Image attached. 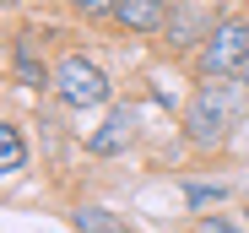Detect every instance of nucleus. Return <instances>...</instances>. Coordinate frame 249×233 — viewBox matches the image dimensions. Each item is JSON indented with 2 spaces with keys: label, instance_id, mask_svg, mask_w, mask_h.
I'll use <instances>...</instances> for the list:
<instances>
[{
  "label": "nucleus",
  "instance_id": "obj_3",
  "mask_svg": "<svg viewBox=\"0 0 249 233\" xmlns=\"http://www.w3.org/2000/svg\"><path fill=\"white\" fill-rule=\"evenodd\" d=\"M54 92H60L71 108H98V103H108V76H103L92 60L65 54V60L54 65Z\"/></svg>",
  "mask_w": 249,
  "mask_h": 233
},
{
  "label": "nucleus",
  "instance_id": "obj_4",
  "mask_svg": "<svg viewBox=\"0 0 249 233\" xmlns=\"http://www.w3.org/2000/svg\"><path fill=\"white\" fill-rule=\"evenodd\" d=\"M130 136H136V108H114L108 120L87 136V152H92V158H114V152L130 146Z\"/></svg>",
  "mask_w": 249,
  "mask_h": 233
},
{
  "label": "nucleus",
  "instance_id": "obj_6",
  "mask_svg": "<svg viewBox=\"0 0 249 233\" xmlns=\"http://www.w3.org/2000/svg\"><path fill=\"white\" fill-rule=\"evenodd\" d=\"M114 17L124 27H136V33H162L168 27V6H162V0H119Z\"/></svg>",
  "mask_w": 249,
  "mask_h": 233
},
{
  "label": "nucleus",
  "instance_id": "obj_12",
  "mask_svg": "<svg viewBox=\"0 0 249 233\" xmlns=\"http://www.w3.org/2000/svg\"><path fill=\"white\" fill-rule=\"evenodd\" d=\"M206 233H238L233 222H222V217H206Z\"/></svg>",
  "mask_w": 249,
  "mask_h": 233
},
{
  "label": "nucleus",
  "instance_id": "obj_10",
  "mask_svg": "<svg viewBox=\"0 0 249 233\" xmlns=\"http://www.w3.org/2000/svg\"><path fill=\"white\" fill-rule=\"evenodd\" d=\"M228 196V184H184V201L190 206H217Z\"/></svg>",
  "mask_w": 249,
  "mask_h": 233
},
{
  "label": "nucleus",
  "instance_id": "obj_5",
  "mask_svg": "<svg viewBox=\"0 0 249 233\" xmlns=\"http://www.w3.org/2000/svg\"><path fill=\"white\" fill-rule=\"evenodd\" d=\"M212 17H206V6L200 0H190V6H179V11H168V44H195V38H212Z\"/></svg>",
  "mask_w": 249,
  "mask_h": 233
},
{
  "label": "nucleus",
  "instance_id": "obj_8",
  "mask_svg": "<svg viewBox=\"0 0 249 233\" xmlns=\"http://www.w3.org/2000/svg\"><path fill=\"white\" fill-rule=\"evenodd\" d=\"M76 233H136V228H124L114 212H103V206H81L76 212Z\"/></svg>",
  "mask_w": 249,
  "mask_h": 233
},
{
  "label": "nucleus",
  "instance_id": "obj_9",
  "mask_svg": "<svg viewBox=\"0 0 249 233\" xmlns=\"http://www.w3.org/2000/svg\"><path fill=\"white\" fill-rule=\"evenodd\" d=\"M17 76H22V87H44V82H54V76L33 60V49H27V44L17 49Z\"/></svg>",
  "mask_w": 249,
  "mask_h": 233
},
{
  "label": "nucleus",
  "instance_id": "obj_7",
  "mask_svg": "<svg viewBox=\"0 0 249 233\" xmlns=\"http://www.w3.org/2000/svg\"><path fill=\"white\" fill-rule=\"evenodd\" d=\"M27 168V141L17 125H0V174H22Z\"/></svg>",
  "mask_w": 249,
  "mask_h": 233
},
{
  "label": "nucleus",
  "instance_id": "obj_1",
  "mask_svg": "<svg viewBox=\"0 0 249 233\" xmlns=\"http://www.w3.org/2000/svg\"><path fill=\"white\" fill-rule=\"evenodd\" d=\"M244 103H249V87H244V82L212 76V82L190 98V108H184V136H190L195 146H217V141L233 130V120L244 114Z\"/></svg>",
  "mask_w": 249,
  "mask_h": 233
},
{
  "label": "nucleus",
  "instance_id": "obj_11",
  "mask_svg": "<svg viewBox=\"0 0 249 233\" xmlns=\"http://www.w3.org/2000/svg\"><path fill=\"white\" fill-rule=\"evenodd\" d=\"M71 6H76L81 17H114V6H119V0H71Z\"/></svg>",
  "mask_w": 249,
  "mask_h": 233
},
{
  "label": "nucleus",
  "instance_id": "obj_2",
  "mask_svg": "<svg viewBox=\"0 0 249 233\" xmlns=\"http://www.w3.org/2000/svg\"><path fill=\"white\" fill-rule=\"evenodd\" d=\"M249 60V22L244 17H228L212 27V38L200 44V71H206V82L212 76H238Z\"/></svg>",
  "mask_w": 249,
  "mask_h": 233
}]
</instances>
